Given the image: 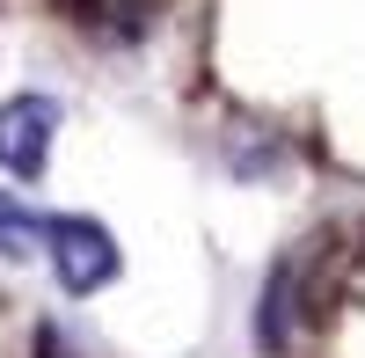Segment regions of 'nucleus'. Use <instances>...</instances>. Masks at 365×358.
I'll list each match as a JSON object with an SVG mask.
<instances>
[{
  "label": "nucleus",
  "instance_id": "obj_2",
  "mask_svg": "<svg viewBox=\"0 0 365 358\" xmlns=\"http://www.w3.org/2000/svg\"><path fill=\"white\" fill-rule=\"evenodd\" d=\"M44 139H51V103L22 96L0 110V161H8L15 175H37L44 168Z\"/></svg>",
  "mask_w": 365,
  "mask_h": 358
},
{
  "label": "nucleus",
  "instance_id": "obj_1",
  "mask_svg": "<svg viewBox=\"0 0 365 358\" xmlns=\"http://www.w3.org/2000/svg\"><path fill=\"white\" fill-rule=\"evenodd\" d=\"M51 242H58V285L66 292H96L117 278V249L96 220H51Z\"/></svg>",
  "mask_w": 365,
  "mask_h": 358
}]
</instances>
